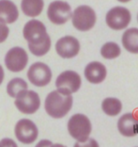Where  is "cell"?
Masks as SVG:
<instances>
[{
	"label": "cell",
	"instance_id": "6da1fadb",
	"mask_svg": "<svg viewBox=\"0 0 138 147\" xmlns=\"http://www.w3.org/2000/svg\"><path fill=\"white\" fill-rule=\"evenodd\" d=\"M23 35L28 42L29 51L34 56L42 57L51 48V38L47 34L46 26L39 20L32 19L23 26Z\"/></svg>",
	"mask_w": 138,
	"mask_h": 147
},
{
	"label": "cell",
	"instance_id": "7a4b0ae2",
	"mask_svg": "<svg viewBox=\"0 0 138 147\" xmlns=\"http://www.w3.org/2000/svg\"><path fill=\"white\" fill-rule=\"evenodd\" d=\"M72 94L61 92L58 90L53 91L47 95L44 102V108L49 116L55 119L65 117L72 107Z\"/></svg>",
	"mask_w": 138,
	"mask_h": 147
},
{
	"label": "cell",
	"instance_id": "3957f363",
	"mask_svg": "<svg viewBox=\"0 0 138 147\" xmlns=\"http://www.w3.org/2000/svg\"><path fill=\"white\" fill-rule=\"evenodd\" d=\"M91 123L86 115L77 113L68 122V131L73 139L79 142H86L91 133Z\"/></svg>",
	"mask_w": 138,
	"mask_h": 147
},
{
	"label": "cell",
	"instance_id": "277c9868",
	"mask_svg": "<svg viewBox=\"0 0 138 147\" xmlns=\"http://www.w3.org/2000/svg\"><path fill=\"white\" fill-rule=\"evenodd\" d=\"M72 25L80 31L90 30L96 24V13L89 6H79L73 11Z\"/></svg>",
	"mask_w": 138,
	"mask_h": 147
},
{
	"label": "cell",
	"instance_id": "5b68a950",
	"mask_svg": "<svg viewBox=\"0 0 138 147\" xmlns=\"http://www.w3.org/2000/svg\"><path fill=\"white\" fill-rule=\"evenodd\" d=\"M72 8L69 3L56 0L50 3L47 9L48 19L55 25H63L72 18Z\"/></svg>",
	"mask_w": 138,
	"mask_h": 147
},
{
	"label": "cell",
	"instance_id": "8992f818",
	"mask_svg": "<svg viewBox=\"0 0 138 147\" xmlns=\"http://www.w3.org/2000/svg\"><path fill=\"white\" fill-rule=\"evenodd\" d=\"M132 15L124 7H115L106 13V24L114 30H121L129 26Z\"/></svg>",
	"mask_w": 138,
	"mask_h": 147
},
{
	"label": "cell",
	"instance_id": "52a82bcc",
	"mask_svg": "<svg viewBox=\"0 0 138 147\" xmlns=\"http://www.w3.org/2000/svg\"><path fill=\"white\" fill-rule=\"evenodd\" d=\"M28 62V55L22 47L16 46L7 52L5 57V64L9 71L12 73L22 72Z\"/></svg>",
	"mask_w": 138,
	"mask_h": 147
},
{
	"label": "cell",
	"instance_id": "ba28073f",
	"mask_svg": "<svg viewBox=\"0 0 138 147\" xmlns=\"http://www.w3.org/2000/svg\"><path fill=\"white\" fill-rule=\"evenodd\" d=\"M14 104L19 111L23 114H33L40 107V98L34 91H25L15 98Z\"/></svg>",
	"mask_w": 138,
	"mask_h": 147
},
{
	"label": "cell",
	"instance_id": "9c48e42d",
	"mask_svg": "<svg viewBox=\"0 0 138 147\" xmlns=\"http://www.w3.org/2000/svg\"><path fill=\"white\" fill-rule=\"evenodd\" d=\"M14 133L16 139L25 144L34 142L39 136V130L34 122L29 119H21L15 125Z\"/></svg>",
	"mask_w": 138,
	"mask_h": 147
},
{
	"label": "cell",
	"instance_id": "30bf717a",
	"mask_svg": "<svg viewBox=\"0 0 138 147\" xmlns=\"http://www.w3.org/2000/svg\"><path fill=\"white\" fill-rule=\"evenodd\" d=\"M27 78L34 86L44 87L51 82L52 71L45 63L35 62L28 69Z\"/></svg>",
	"mask_w": 138,
	"mask_h": 147
},
{
	"label": "cell",
	"instance_id": "8fae6325",
	"mask_svg": "<svg viewBox=\"0 0 138 147\" xmlns=\"http://www.w3.org/2000/svg\"><path fill=\"white\" fill-rule=\"evenodd\" d=\"M82 80L81 76L74 71H65L61 73L56 80V87L61 92L72 94L80 89Z\"/></svg>",
	"mask_w": 138,
	"mask_h": 147
},
{
	"label": "cell",
	"instance_id": "7c38bea8",
	"mask_svg": "<svg viewBox=\"0 0 138 147\" xmlns=\"http://www.w3.org/2000/svg\"><path fill=\"white\" fill-rule=\"evenodd\" d=\"M56 53L63 59L74 58L80 51V42L72 36H65L60 38L56 43Z\"/></svg>",
	"mask_w": 138,
	"mask_h": 147
},
{
	"label": "cell",
	"instance_id": "4fadbf2b",
	"mask_svg": "<svg viewBox=\"0 0 138 147\" xmlns=\"http://www.w3.org/2000/svg\"><path fill=\"white\" fill-rule=\"evenodd\" d=\"M117 129L121 135L134 137L138 134V119L133 113H126L117 122Z\"/></svg>",
	"mask_w": 138,
	"mask_h": 147
},
{
	"label": "cell",
	"instance_id": "5bb4252c",
	"mask_svg": "<svg viewBox=\"0 0 138 147\" xmlns=\"http://www.w3.org/2000/svg\"><path fill=\"white\" fill-rule=\"evenodd\" d=\"M106 68L100 61H92L85 68V76L86 80L93 84L102 83L106 78Z\"/></svg>",
	"mask_w": 138,
	"mask_h": 147
},
{
	"label": "cell",
	"instance_id": "9a60e30c",
	"mask_svg": "<svg viewBox=\"0 0 138 147\" xmlns=\"http://www.w3.org/2000/svg\"><path fill=\"white\" fill-rule=\"evenodd\" d=\"M19 17L18 8L11 0H0V20L6 24H12Z\"/></svg>",
	"mask_w": 138,
	"mask_h": 147
},
{
	"label": "cell",
	"instance_id": "2e32d148",
	"mask_svg": "<svg viewBox=\"0 0 138 147\" xmlns=\"http://www.w3.org/2000/svg\"><path fill=\"white\" fill-rule=\"evenodd\" d=\"M122 45L128 52L138 54V28H129L123 33Z\"/></svg>",
	"mask_w": 138,
	"mask_h": 147
},
{
	"label": "cell",
	"instance_id": "e0dca14e",
	"mask_svg": "<svg viewBox=\"0 0 138 147\" xmlns=\"http://www.w3.org/2000/svg\"><path fill=\"white\" fill-rule=\"evenodd\" d=\"M44 8L43 0H22L21 9L23 14L28 17H37Z\"/></svg>",
	"mask_w": 138,
	"mask_h": 147
},
{
	"label": "cell",
	"instance_id": "ac0fdd59",
	"mask_svg": "<svg viewBox=\"0 0 138 147\" xmlns=\"http://www.w3.org/2000/svg\"><path fill=\"white\" fill-rule=\"evenodd\" d=\"M102 111L106 115L114 117L119 114L122 110V104L117 98L108 97L105 98L102 103Z\"/></svg>",
	"mask_w": 138,
	"mask_h": 147
},
{
	"label": "cell",
	"instance_id": "d6986e66",
	"mask_svg": "<svg viewBox=\"0 0 138 147\" xmlns=\"http://www.w3.org/2000/svg\"><path fill=\"white\" fill-rule=\"evenodd\" d=\"M28 88L27 83L21 78L11 79L7 85V92L12 98H16L23 92L26 91Z\"/></svg>",
	"mask_w": 138,
	"mask_h": 147
},
{
	"label": "cell",
	"instance_id": "ffe728a7",
	"mask_svg": "<svg viewBox=\"0 0 138 147\" xmlns=\"http://www.w3.org/2000/svg\"><path fill=\"white\" fill-rule=\"evenodd\" d=\"M121 53L119 45L116 42H108L102 46L100 48V54L106 59H113L117 58Z\"/></svg>",
	"mask_w": 138,
	"mask_h": 147
},
{
	"label": "cell",
	"instance_id": "44dd1931",
	"mask_svg": "<svg viewBox=\"0 0 138 147\" xmlns=\"http://www.w3.org/2000/svg\"><path fill=\"white\" fill-rule=\"evenodd\" d=\"M9 29L7 26V24L0 20V43L4 42L7 38L9 37Z\"/></svg>",
	"mask_w": 138,
	"mask_h": 147
},
{
	"label": "cell",
	"instance_id": "7402d4cb",
	"mask_svg": "<svg viewBox=\"0 0 138 147\" xmlns=\"http://www.w3.org/2000/svg\"><path fill=\"white\" fill-rule=\"evenodd\" d=\"M4 76H5V74H4V70H3V67L0 64V85L2 84L3 80H4Z\"/></svg>",
	"mask_w": 138,
	"mask_h": 147
},
{
	"label": "cell",
	"instance_id": "603a6c76",
	"mask_svg": "<svg viewBox=\"0 0 138 147\" xmlns=\"http://www.w3.org/2000/svg\"><path fill=\"white\" fill-rule=\"evenodd\" d=\"M117 1H119V2H121V3H127V2L131 1V0H117Z\"/></svg>",
	"mask_w": 138,
	"mask_h": 147
},
{
	"label": "cell",
	"instance_id": "cb8c5ba5",
	"mask_svg": "<svg viewBox=\"0 0 138 147\" xmlns=\"http://www.w3.org/2000/svg\"><path fill=\"white\" fill-rule=\"evenodd\" d=\"M137 21H138V15H137Z\"/></svg>",
	"mask_w": 138,
	"mask_h": 147
}]
</instances>
